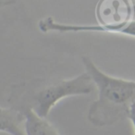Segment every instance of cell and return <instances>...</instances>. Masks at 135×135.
Instances as JSON below:
<instances>
[{"label": "cell", "mask_w": 135, "mask_h": 135, "mask_svg": "<svg viewBox=\"0 0 135 135\" xmlns=\"http://www.w3.org/2000/svg\"><path fill=\"white\" fill-rule=\"evenodd\" d=\"M96 85L86 71L70 80H63L40 90L34 95L33 109L39 116L46 118L50 110L62 99L70 96L87 95L94 92Z\"/></svg>", "instance_id": "2"}, {"label": "cell", "mask_w": 135, "mask_h": 135, "mask_svg": "<svg viewBox=\"0 0 135 135\" xmlns=\"http://www.w3.org/2000/svg\"><path fill=\"white\" fill-rule=\"evenodd\" d=\"M25 117L14 108H0V129L10 135H26L21 129V123Z\"/></svg>", "instance_id": "6"}, {"label": "cell", "mask_w": 135, "mask_h": 135, "mask_svg": "<svg viewBox=\"0 0 135 135\" xmlns=\"http://www.w3.org/2000/svg\"><path fill=\"white\" fill-rule=\"evenodd\" d=\"M18 0H1V4L3 6H6V5H10V4H13V3L17 2Z\"/></svg>", "instance_id": "8"}, {"label": "cell", "mask_w": 135, "mask_h": 135, "mask_svg": "<svg viewBox=\"0 0 135 135\" xmlns=\"http://www.w3.org/2000/svg\"><path fill=\"white\" fill-rule=\"evenodd\" d=\"M38 27L43 32H107V33H118L135 37V20H131L127 22L117 25L97 24V25H77L66 24L56 21L52 17H47L41 20Z\"/></svg>", "instance_id": "3"}, {"label": "cell", "mask_w": 135, "mask_h": 135, "mask_svg": "<svg viewBox=\"0 0 135 135\" xmlns=\"http://www.w3.org/2000/svg\"><path fill=\"white\" fill-rule=\"evenodd\" d=\"M85 71L96 85L97 99L90 105L88 119L96 127H105L129 118L135 103V81L110 76L96 67L88 56H83Z\"/></svg>", "instance_id": "1"}, {"label": "cell", "mask_w": 135, "mask_h": 135, "mask_svg": "<svg viewBox=\"0 0 135 135\" xmlns=\"http://www.w3.org/2000/svg\"><path fill=\"white\" fill-rule=\"evenodd\" d=\"M24 131L26 135H61L46 118L39 116L33 107L24 110Z\"/></svg>", "instance_id": "5"}, {"label": "cell", "mask_w": 135, "mask_h": 135, "mask_svg": "<svg viewBox=\"0 0 135 135\" xmlns=\"http://www.w3.org/2000/svg\"><path fill=\"white\" fill-rule=\"evenodd\" d=\"M132 4L129 0H101L95 9L100 24H121L132 20Z\"/></svg>", "instance_id": "4"}, {"label": "cell", "mask_w": 135, "mask_h": 135, "mask_svg": "<svg viewBox=\"0 0 135 135\" xmlns=\"http://www.w3.org/2000/svg\"><path fill=\"white\" fill-rule=\"evenodd\" d=\"M128 119L131 120V124L133 126V129H134L135 131V103L131 105V110H129V118Z\"/></svg>", "instance_id": "7"}]
</instances>
